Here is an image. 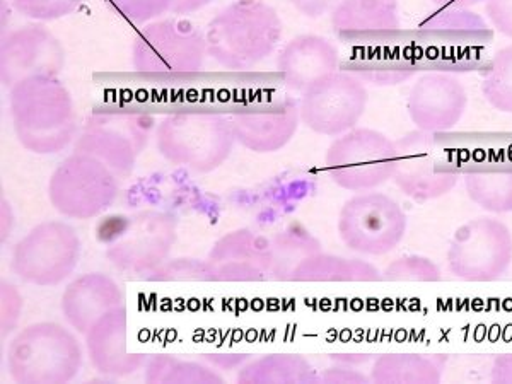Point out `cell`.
I'll return each mask as SVG.
<instances>
[{
  "mask_svg": "<svg viewBox=\"0 0 512 384\" xmlns=\"http://www.w3.org/2000/svg\"><path fill=\"white\" fill-rule=\"evenodd\" d=\"M11 113L21 144L36 154H55L76 134V110L57 77H33L11 88Z\"/></svg>",
  "mask_w": 512,
  "mask_h": 384,
  "instance_id": "6da1fadb",
  "label": "cell"
},
{
  "mask_svg": "<svg viewBox=\"0 0 512 384\" xmlns=\"http://www.w3.org/2000/svg\"><path fill=\"white\" fill-rule=\"evenodd\" d=\"M282 21L262 0H236L212 19L205 33L207 53L229 70L253 69L274 52Z\"/></svg>",
  "mask_w": 512,
  "mask_h": 384,
  "instance_id": "7a4b0ae2",
  "label": "cell"
},
{
  "mask_svg": "<svg viewBox=\"0 0 512 384\" xmlns=\"http://www.w3.org/2000/svg\"><path fill=\"white\" fill-rule=\"evenodd\" d=\"M158 149L169 163L198 173L219 168L233 151L231 120L210 111L173 113L159 123Z\"/></svg>",
  "mask_w": 512,
  "mask_h": 384,
  "instance_id": "3957f363",
  "label": "cell"
},
{
  "mask_svg": "<svg viewBox=\"0 0 512 384\" xmlns=\"http://www.w3.org/2000/svg\"><path fill=\"white\" fill-rule=\"evenodd\" d=\"M396 146L371 128H352L338 135L326 152V169L333 183L349 192H371L393 180Z\"/></svg>",
  "mask_w": 512,
  "mask_h": 384,
  "instance_id": "277c9868",
  "label": "cell"
},
{
  "mask_svg": "<svg viewBox=\"0 0 512 384\" xmlns=\"http://www.w3.org/2000/svg\"><path fill=\"white\" fill-rule=\"evenodd\" d=\"M512 265V233L495 217H477L454 231L448 267L463 282H495Z\"/></svg>",
  "mask_w": 512,
  "mask_h": 384,
  "instance_id": "5b68a950",
  "label": "cell"
},
{
  "mask_svg": "<svg viewBox=\"0 0 512 384\" xmlns=\"http://www.w3.org/2000/svg\"><path fill=\"white\" fill-rule=\"evenodd\" d=\"M338 233L345 246L355 253L386 255L405 238L407 214L384 193L362 192L342 207Z\"/></svg>",
  "mask_w": 512,
  "mask_h": 384,
  "instance_id": "8992f818",
  "label": "cell"
},
{
  "mask_svg": "<svg viewBox=\"0 0 512 384\" xmlns=\"http://www.w3.org/2000/svg\"><path fill=\"white\" fill-rule=\"evenodd\" d=\"M205 36L188 21L161 19L147 24L135 38L132 62L144 74H190L202 69Z\"/></svg>",
  "mask_w": 512,
  "mask_h": 384,
  "instance_id": "52a82bcc",
  "label": "cell"
},
{
  "mask_svg": "<svg viewBox=\"0 0 512 384\" xmlns=\"http://www.w3.org/2000/svg\"><path fill=\"white\" fill-rule=\"evenodd\" d=\"M117 178L103 161L76 151L55 169L48 193L62 214L86 219L113 204Z\"/></svg>",
  "mask_w": 512,
  "mask_h": 384,
  "instance_id": "ba28073f",
  "label": "cell"
},
{
  "mask_svg": "<svg viewBox=\"0 0 512 384\" xmlns=\"http://www.w3.org/2000/svg\"><path fill=\"white\" fill-rule=\"evenodd\" d=\"M366 106L364 82L352 72L337 70L304 91L299 117L316 134L338 137L355 128Z\"/></svg>",
  "mask_w": 512,
  "mask_h": 384,
  "instance_id": "9c48e42d",
  "label": "cell"
},
{
  "mask_svg": "<svg viewBox=\"0 0 512 384\" xmlns=\"http://www.w3.org/2000/svg\"><path fill=\"white\" fill-rule=\"evenodd\" d=\"M152 120L140 113H106L91 118L77 140L76 151L103 161L118 176L134 168L139 152L146 147Z\"/></svg>",
  "mask_w": 512,
  "mask_h": 384,
  "instance_id": "30bf717a",
  "label": "cell"
},
{
  "mask_svg": "<svg viewBox=\"0 0 512 384\" xmlns=\"http://www.w3.org/2000/svg\"><path fill=\"white\" fill-rule=\"evenodd\" d=\"M81 354L59 326H31L12 347V373L26 381H65L77 373Z\"/></svg>",
  "mask_w": 512,
  "mask_h": 384,
  "instance_id": "8fae6325",
  "label": "cell"
},
{
  "mask_svg": "<svg viewBox=\"0 0 512 384\" xmlns=\"http://www.w3.org/2000/svg\"><path fill=\"white\" fill-rule=\"evenodd\" d=\"M393 180L415 202H431L448 195L458 185V175L437 168L432 134L414 130L395 142Z\"/></svg>",
  "mask_w": 512,
  "mask_h": 384,
  "instance_id": "7c38bea8",
  "label": "cell"
},
{
  "mask_svg": "<svg viewBox=\"0 0 512 384\" xmlns=\"http://www.w3.org/2000/svg\"><path fill=\"white\" fill-rule=\"evenodd\" d=\"M468 94L458 77L448 72H427L408 93L407 110L417 130L439 134L453 130L465 115Z\"/></svg>",
  "mask_w": 512,
  "mask_h": 384,
  "instance_id": "4fadbf2b",
  "label": "cell"
},
{
  "mask_svg": "<svg viewBox=\"0 0 512 384\" xmlns=\"http://www.w3.org/2000/svg\"><path fill=\"white\" fill-rule=\"evenodd\" d=\"M62 67L64 48L43 26H24L4 40L2 81L11 88L33 77H57Z\"/></svg>",
  "mask_w": 512,
  "mask_h": 384,
  "instance_id": "5bb4252c",
  "label": "cell"
},
{
  "mask_svg": "<svg viewBox=\"0 0 512 384\" xmlns=\"http://www.w3.org/2000/svg\"><path fill=\"white\" fill-rule=\"evenodd\" d=\"M77 238L69 227L41 226L19 243L16 268L24 279L38 284H57L77 263Z\"/></svg>",
  "mask_w": 512,
  "mask_h": 384,
  "instance_id": "9a60e30c",
  "label": "cell"
},
{
  "mask_svg": "<svg viewBox=\"0 0 512 384\" xmlns=\"http://www.w3.org/2000/svg\"><path fill=\"white\" fill-rule=\"evenodd\" d=\"M301 122L299 106L292 101L270 108L234 113L231 118L234 139L253 152H275L286 146Z\"/></svg>",
  "mask_w": 512,
  "mask_h": 384,
  "instance_id": "2e32d148",
  "label": "cell"
},
{
  "mask_svg": "<svg viewBox=\"0 0 512 384\" xmlns=\"http://www.w3.org/2000/svg\"><path fill=\"white\" fill-rule=\"evenodd\" d=\"M340 57L330 41L316 35L297 36L279 55V70L289 88L304 93L313 84L337 72Z\"/></svg>",
  "mask_w": 512,
  "mask_h": 384,
  "instance_id": "e0dca14e",
  "label": "cell"
},
{
  "mask_svg": "<svg viewBox=\"0 0 512 384\" xmlns=\"http://www.w3.org/2000/svg\"><path fill=\"white\" fill-rule=\"evenodd\" d=\"M328 12L338 35H381L400 28L396 0H330Z\"/></svg>",
  "mask_w": 512,
  "mask_h": 384,
  "instance_id": "ac0fdd59",
  "label": "cell"
},
{
  "mask_svg": "<svg viewBox=\"0 0 512 384\" xmlns=\"http://www.w3.org/2000/svg\"><path fill=\"white\" fill-rule=\"evenodd\" d=\"M448 357L444 355L390 354L374 362L376 383L436 384L443 379Z\"/></svg>",
  "mask_w": 512,
  "mask_h": 384,
  "instance_id": "d6986e66",
  "label": "cell"
},
{
  "mask_svg": "<svg viewBox=\"0 0 512 384\" xmlns=\"http://www.w3.org/2000/svg\"><path fill=\"white\" fill-rule=\"evenodd\" d=\"M296 274L301 279L318 282H374L383 279L378 268L371 263L330 255L309 258L299 265Z\"/></svg>",
  "mask_w": 512,
  "mask_h": 384,
  "instance_id": "ffe728a7",
  "label": "cell"
},
{
  "mask_svg": "<svg viewBox=\"0 0 512 384\" xmlns=\"http://www.w3.org/2000/svg\"><path fill=\"white\" fill-rule=\"evenodd\" d=\"M465 188L473 204L490 214H511L512 171H472Z\"/></svg>",
  "mask_w": 512,
  "mask_h": 384,
  "instance_id": "44dd1931",
  "label": "cell"
},
{
  "mask_svg": "<svg viewBox=\"0 0 512 384\" xmlns=\"http://www.w3.org/2000/svg\"><path fill=\"white\" fill-rule=\"evenodd\" d=\"M161 224L163 222H161L158 216L151 219V221L144 216L130 221V224H128V234H125V231H122V234H118L122 241L117 243V256L122 255L127 250L130 251V255L122 263L132 267V265H137V263H140V265L151 263L152 258H156V256L159 258L161 256V248H163L161 243L169 241L168 233H158V227H161Z\"/></svg>",
  "mask_w": 512,
  "mask_h": 384,
  "instance_id": "7402d4cb",
  "label": "cell"
},
{
  "mask_svg": "<svg viewBox=\"0 0 512 384\" xmlns=\"http://www.w3.org/2000/svg\"><path fill=\"white\" fill-rule=\"evenodd\" d=\"M482 91L490 106L512 115V45L495 53Z\"/></svg>",
  "mask_w": 512,
  "mask_h": 384,
  "instance_id": "603a6c76",
  "label": "cell"
},
{
  "mask_svg": "<svg viewBox=\"0 0 512 384\" xmlns=\"http://www.w3.org/2000/svg\"><path fill=\"white\" fill-rule=\"evenodd\" d=\"M420 30L429 31V33H460V35L478 36L487 33V24L478 14L468 9L441 7V11L434 12L420 24Z\"/></svg>",
  "mask_w": 512,
  "mask_h": 384,
  "instance_id": "cb8c5ba5",
  "label": "cell"
},
{
  "mask_svg": "<svg viewBox=\"0 0 512 384\" xmlns=\"http://www.w3.org/2000/svg\"><path fill=\"white\" fill-rule=\"evenodd\" d=\"M384 280L390 282H439L443 280L441 268L436 263L420 255H408L398 258L384 268Z\"/></svg>",
  "mask_w": 512,
  "mask_h": 384,
  "instance_id": "d4e9b609",
  "label": "cell"
},
{
  "mask_svg": "<svg viewBox=\"0 0 512 384\" xmlns=\"http://www.w3.org/2000/svg\"><path fill=\"white\" fill-rule=\"evenodd\" d=\"M115 11L132 23H151L171 12L175 0H106Z\"/></svg>",
  "mask_w": 512,
  "mask_h": 384,
  "instance_id": "484cf974",
  "label": "cell"
},
{
  "mask_svg": "<svg viewBox=\"0 0 512 384\" xmlns=\"http://www.w3.org/2000/svg\"><path fill=\"white\" fill-rule=\"evenodd\" d=\"M14 7L26 18L35 21H53V19L65 18L84 0H12Z\"/></svg>",
  "mask_w": 512,
  "mask_h": 384,
  "instance_id": "4316f807",
  "label": "cell"
},
{
  "mask_svg": "<svg viewBox=\"0 0 512 384\" xmlns=\"http://www.w3.org/2000/svg\"><path fill=\"white\" fill-rule=\"evenodd\" d=\"M485 12L494 30L512 40V0H485Z\"/></svg>",
  "mask_w": 512,
  "mask_h": 384,
  "instance_id": "83f0119b",
  "label": "cell"
},
{
  "mask_svg": "<svg viewBox=\"0 0 512 384\" xmlns=\"http://www.w3.org/2000/svg\"><path fill=\"white\" fill-rule=\"evenodd\" d=\"M490 381L512 384V354L497 355L490 366Z\"/></svg>",
  "mask_w": 512,
  "mask_h": 384,
  "instance_id": "f1b7e54d",
  "label": "cell"
},
{
  "mask_svg": "<svg viewBox=\"0 0 512 384\" xmlns=\"http://www.w3.org/2000/svg\"><path fill=\"white\" fill-rule=\"evenodd\" d=\"M291 2L299 11L311 18L321 16L323 12L328 11V6H330V0H291Z\"/></svg>",
  "mask_w": 512,
  "mask_h": 384,
  "instance_id": "f546056e",
  "label": "cell"
},
{
  "mask_svg": "<svg viewBox=\"0 0 512 384\" xmlns=\"http://www.w3.org/2000/svg\"><path fill=\"white\" fill-rule=\"evenodd\" d=\"M209 2L210 0H176L171 12L173 14H190V12L200 11Z\"/></svg>",
  "mask_w": 512,
  "mask_h": 384,
  "instance_id": "4dcf8cb0",
  "label": "cell"
},
{
  "mask_svg": "<svg viewBox=\"0 0 512 384\" xmlns=\"http://www.w3.org/2000/svg\"><path fill=\"white\" fill-rule=\"evenodd\" d=\"M439 7H454V9H470V7L478 6L485 0H432Z\"/></svg>",
  "mask_w": 512,
  "mask_h": 384,
  "instance_id": "1f68e13d",
  "label": "cell"
},
{
  "mask_svg": "<svg viewBox=\"0 0 512 384\" xmlns=\"http://www.w3.org/2000/svg\"><path fill=\"white\" fill-rule=\"evenodd\" d=\"M175 2H176V0H175Z\"/></svg>",
  "mask_w": 512,
  "mask_h": 384,
  "instance_id": "d6a6232c",
  "label": "cell"
}]
</instances>
